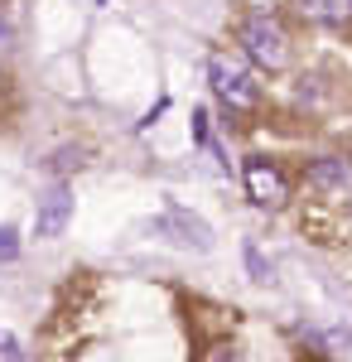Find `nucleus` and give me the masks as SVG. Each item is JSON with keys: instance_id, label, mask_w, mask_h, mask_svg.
I'll return each instance as SVG.
<instances>
[{"instance_id": "nucleus-1", "label": "nucleus", "mask_w": 352, "mask_h": 362, "mask_svg": "<svg viewBox=\"0 0 352 362\" xmlns=\"http://www.w3.org/2000/svg\"><path fill=\"white\" fill-rule=\"evenodd\" d=\"M237 44H242L246 58H251L256 68H266V73L290 68V34H285V25L275 20L271 10H251L242 25H237Z\"/></svg>"}, {"instance_id": "nucleus-2", "label": "nucleus", "mask_w": 352, "mask_h": 362, "mask_svg": "<svg viewBox=\"0 0 352 362\" xmlns=\"http://www.w3.org/2000/svg\"><path fill=\"white\" fill-rule=\"evenodd\" d=\"M208 78H213V92L232 107V112H251V107L261 102V83H256V73H251L246 63H237V58L217 54L213 63H208Z\"/></svg>"}, {"instance_id": "nucleus-3", "label": "nucleus", "mask_w": 352, "mask_h": 362, "mask_svg": "<svg viewBox=\"0 0 352 362\" xmlns=\"http://www.w3.org/2000/svg\"><path fill=\"white\" fill-rule=\"evenodd\" d=\"M242 179H246V194H251L256 208H280V203L290 198V179H285L280 165L266 160V155H251L242 165Z\"/></svg>"}, {"instance_id": "nucleus-4", "label": "nucleus", "mask_w": 352, "mask_h": 362, "mask_svg": "<svg viewBox=\"0 0 352 362\" xmlns=\"http://www.w3.org/2000/svg\"><path fill=\"white\" fill-rule=\"evenodd\" d=\"M73 223V194L63 189V184H54L49 194H44V203H39V218H34V237H58L63 227Z\"/></svg>"}, {"instance_id": "nucleus-5", "label": "nucleus", "mask_w": 352, "mask_h": 362, "mask_svg": "<svg viewBox=\"0 0 352 362\" xmlns=\"http://www.w3.org/2000/svg\"><path fill=\"white\" fill-rule=\"evenodd\" d=\"M309 184H314L319 194H343V189H352V160H343V155L314 160V165H309Z\"/></svg>"}, {"instance_id": "nucleus-6", "label": "nucleus", "mask_w": 352, "mask_h": 362, "mask_svg": "<svg viewBox=\"0 0 352 362\" xmlns=\"http://www.w3.org/2000/svg\"><path fill=\"white\" fill-rule=\"evenodd\" d=\"M164 227L174 232V242H179V247H193V251H208V247H213L208 223H198V218H193V213H184V208H169Z\"/></svg>"}, {"instance_id": "nucleus-7", "label": "nucleus", "mask_w": 352, "mask_h": 362, "mask_svg": "<svg viewBox=\"0 0 352 362\" xmlns=\"http://www.w3.org/2000/svg\"><path fill=\"white\" fill-rule=\"evenodd\" d=\"M295 5L319 25H348L352 20V0H295Z\"/></svg>"}, {"instance_id": "nucleus-8", "label": "nucleus", "mask_w": 352, "mask_h": 362, "mask_svg": "<svg viewBox=\"0 0 352 362\" xmlns=\"http://www.w3.org/2000/svg\"><path fill=\"white\" fill-rule=\"evenodd\" d=\"M15 227H0V261H15Z\"/></svg>"}, {"instance_id": "nucleus-9", "label": "nucleus", "mask_w": 352, "mask_h": 362, "mask_svg": "<svg viewBox=\"0 0 352 362\" xmlns=\"http://www.w3.org/2000/svg\"><path fill=\"white\" fill-rule=\"evenodd\" d=\"M208 362H242V353H237V348H227V343H222V348H213V353H208Z\"/></svg>"}, {"instance_id": "nucleus-10", "label": "nucleus", "mask_w": 352, "mask_h": 362, "mask_svg": "<svg viewBox=\"0 0 352 362\" xmlns=\"http://www.w3.org/2000/svg\"><path fill=\"white\" fill-rule=\"evenodd\" d=\"M10 54V15H5V5H0V58Z\"/></svg>"}, {"instance_id": "nucleus-11", "label": "nucleus", "mask_w": 352, "mask_h": 362, "mask_svg": "<svg viewBox=\"0 0 352 362\" xmlns=\"http://www.w3.org/2000/svg\"><path fill=\"white\" fill-rule=\"evenodd\" d=\"M348 213H352V203H348Z\"/></svg>"}]
</instances>
